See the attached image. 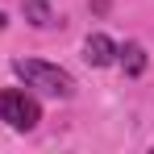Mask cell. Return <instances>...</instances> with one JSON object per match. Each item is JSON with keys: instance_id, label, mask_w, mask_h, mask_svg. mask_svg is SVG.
Listing matches in <instances>:
<instances>
[{"instance_id": "7a4b0ae2", "label": "cell", "mask_w": 154, "mask_h": 154, "mask_svg": "<svg viewBox=\"0 0 154 154\" xmlns=\"http://www.w3.org/2000/svg\"><path fill=\"white\" fill-rule=\"evenodd\" d=\"M0 121L8 129H17V133H29V129L42 121V108H38V100H33L29 92L4 88V92H0Z\"/></svg>"}, {"instance_id": "52a82bcc", "label": "cell", "mask_w": 154, "mask_h": 154, "mask_svg": "<svg viewBox=\"0 0 154 154\" xmlns=\"http://www.w3.org/2000/svg\"><path fill=\"white\" fill-rule=\"evenodd\" d=\"M4 25H8V17H4V13H0V29H4Z\"/></svg>"}, {"instance_id": "8992f818", "label": "cell", "mask_w": 154, "mask_h": 154, "mask_svg": "<svg viewBox=\"0 0 154 154\" xmlns=\"http://www.w3.org/2000/svg\"><path fill=\"white\" fill-rule=\"evenodd\" d=\"M92 13H108V0H92Z\"/></svg>"}, {"instance_id": "277c9868", "label": "cell", "mask_w": 154, "mask_h": 154, "mask_svg": "<svg viewBox=\"0 0 154 154\" xmlns=\"http://www.w3.org/2000/svg\"><path fill=\"white\" fill-rule=\"evenodd\" d=\"M21 13H25V21H29L33 29H50V25H58V21H54L50 0H21Z\"/></svg>"}, {"instance_id": "6da1fadb", "label": "cell", "mask_w": 154, "mask_h": 154, "mask_svg": "<svg viewBox=\"0 0 154 154\" xmlns=\"http://www.w3.org/2000/svg\"><path fill=\"white\" fill-rule=\"evenodd\" d=\"M13 71H17V79H25V88H38V92H46V96H58V100H71V96H75V79L67 75L63 67H54V63L17 58Z\"/></svg>"}, {"instance_id": "5b68a950", "label": "cell", "mask_w": 154, "mask_h": 154, "mask_svg": "<svg viewBox=\"0 0 154 154\" xmlns=\"http://www.w3.org/2000/svg\"><path fill=\"white\" fill-rule=\"evenodd\" d=\"M117 58H121L125 75H142V71H146V63H150L142 42H125V46H117Z\"/></svg>"}, {"instance_id": "3957f363", "label": "cell", "mask_w": 154, "mask_h": 154, "mask_svg": "<svg viewBox=\"0 0 154 154\" xmlns=\"http://www.w3.org/2000/svg\"><path fill=\"white\" fill-rule=\"evenodd\" d=\"M83 58H88L92 67H108V63H117V42H112L108 33H88Z\"/></svg>"}]
</instances>
